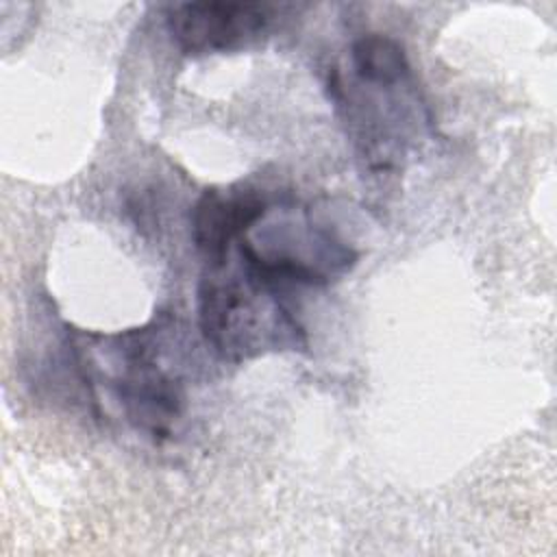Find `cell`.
Returning a JSON list of instances; mask_svg holds the SVG:
<instances>
[{"label":"cell","mask_w":557,"mask_h":557,"mask_svg":"<svg viewBox=\"0 0 557 557\" xmlns=\"http://www.w3.org/2000/svg\"><path fill=\"white\" fill-rule=\"evenodd\" d=\"M287 289L261 278L239 259L228 270L207 268L198 285V326L218 357L242 363L274 350L307 346L305 329L287 309Z\"/></svg>","instance_id":"1"},{"label":"cell","mask_w":557,"mask_h":557,"mask_svg":"<svg viewBox=\"0 0 557 557\" xmlns=\"http://www.w3.org/2000/svg\"><path fill=\"white\" fill-rule=\"evenodd\" d=\"M163 331L154 322L104 337L107 348L98 352L104 357V366L87 363L76 355L85 385L96 376L102 379L100 385L111 392L126 422L154 440L172 435L174 422L185 409V383L178 368L168 361Z\"/></svg>","instance_id":"2"},{"label":"cell","mask_w":557,"mask_h":557,"mask_svg":"<svg viewBox=\"0 0 557 557\" xmlns=\"http://www.w3.org/2000/svg\"><path fill=\"white\" fill-rule=\"evenodd\" d=\"M274 7L261 2H181L168 11V30L183 54L200 57L239 50L261 39Z\"/></svg>","instance_id":"3"},{"label":"cell","mask_w":557,"mask_h":557,"mask_svg":"<svg viewBox=\"0 0 557 557\" xmlns=\"http://www.w3.org/2000/svg\"><path fill=\"white\" fill-rule=\"evenodd\" d=\"M268 198L255 189H205L191 209V239L207 268L228 261V250L265 218Z\"/></svg>","instance_id":"4"},{"label":"cell","mask_w":557,"mask_h":557,"mask_svg":"<svg viewBox=\"0 0 557 557\" xmlns=\"http://www.w3.org/2000/svg\"><path fill=\"white\" fill-rule=\"evenodd\" d=\"M350 67L359 83L376 87L407 85L411 65L405 48L387 35H363L350 46Z\"/></svg>","instance_id":"5"}]
</instances>
